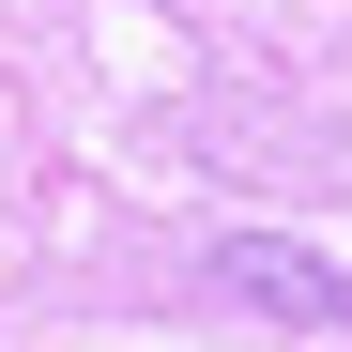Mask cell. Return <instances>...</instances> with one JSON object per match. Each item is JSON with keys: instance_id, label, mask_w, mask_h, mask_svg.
<instances>
[{"instance_id": "1", "label": "cell", "mask_w": 352, "mask_h": 352, "mask_svg": "<svg viewBox=\"0 0 352 352\" xmlns=\"http://www.w3.org/2000/svg\"><path fill=\"white\" fill-rule=\"evenodd\" d=\"M214 291H261L276 322L352 337V276H337V261H307V245H214Z\"/></svg>"}]
</instances>
